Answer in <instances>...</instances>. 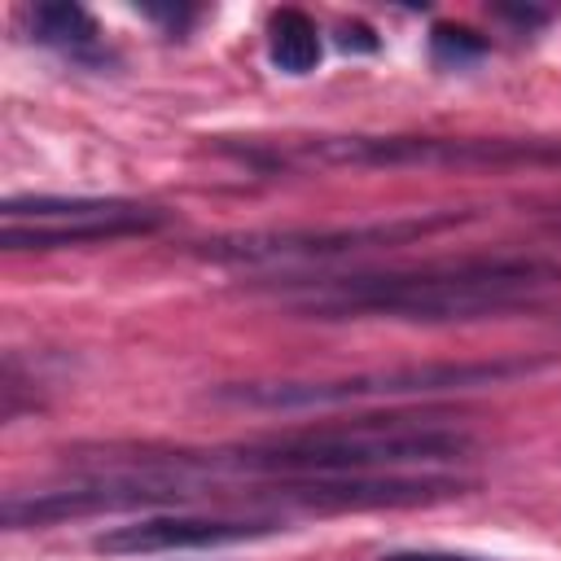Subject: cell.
Listing matches in <instances>:
<instances>
[{"instance_id": "cell-3", "label": "cell", "mask_w": 561, "mask_h": 561, "mask_svg": "<svg viewBox=\"0 0 561 561\" xmlns=\"http://www.w3.org/2000/svg\"><path fill=\"white\" fill-rule=\"evenodd\" d=\"M548 368L543 355H495V359H438V364H399L373 368L351 377H320V381H232L215 386V403L232 408H267V412H298V408H342V403H377V399H425V394H465L482 386H508Z\"/></svg>"}, {"instance_id": "cell-7", "label": "cell", "mask_w": 561, "mask_h": 561, "mask_svg": "<svg viewBox=\"0 0 561 561\" xmlns=\"http://www.w3.org/2000/svg\"><path fill=\"white\" fill-rule=\"evenodd\" d=\"M469 482L447 473H337V478H276L267 495L298 508H394V504H434L460 495Z\"/></svg>"}, {"instance_id": "cell-15", "label": "cell", "mask_w": 561, "mask_h": 561, "mask_svg": "<svg viewBox=\"0 0 561 561\" xmlns=\"http://www.w3.org/2000/svg\"><path fill=\"white\" fill-rule=\"evenodd\" d=\"M552 228H557V232H561V219H557V224H552Z\"/></svg>"}, {"instance_id": "cell-14", "label": "cell", "mask_w": 561, "mask_h": 561, "mask_svg": "<svg viewBox=\"0 0 561 561\" xmlns=\"http://www.w3.org/2000/svg\"><path fill=\"white\" fill-rule=\"evenodd\" d=\"M381 561H486V557H469V552H386Z\"/></svg>"}, {"instance_id": "cell-8", "label": "cell", "mask_w": 561, "mask_h": 561, "mask_svg": "<svg viewBox=\"0 0 561 561\" xmlns=\"http://www.w3.org/2000/svg\"><path fill=\"white\" fill-rule=\"evenodd\" d=\"M280 530V517H197V513H158L127 526H114L92 539L96 552L110 557H149V552H180V548H224L250 543Z\"/></svg>"}, {"instance_id": "cell-4", "label": "cell", "mask_w": 561, "mask_h": 561, "mask_svg": "<svg viewBox=\"0 0 561 561\" xmlns=\"http://www.w3.org/2000/svg\"><path fill=\"white\" fill-rule=\"evenodd\" d=\"M259 167H561V136H311L272 153H241Z\"/></svg>"}, {"instance_id": "cell-5", "label": "cell", "mask_w": 561, "mask_h": 561, "mask_svg": "<svg viewBox=\"0 0 561 561\" xmlns=\"http://www.w3.org/2000/svg\"><path fill=\"white\" fill-rule=\"evenodd\" d=\"M167 224V210L140 206L127 197H4L0 206V245L4 250H66L118 237H145Z\"/></svg>"}, {"instance_id": "cell-1", "label": "cell", "mask_w": 561, "mask_h": 561, "mask_svg": "<svg viewBox=\"0 0 561 561\" xmlns=\"http://www.w3.org/2000/svg\"><path fill=\"white\" fill-rule=\"evenodd\" d=\"M561 280V263L526 254L486 259H434L416 267L302 276L289 289V307L311 320L390 316V320H469L526 302L535 289Z\"/></svg>"}, {"instance_id": "cell-9", "label": "cell", "mask_w": 561, "mask_h": 561, "mask_svg": "<svg viewBox=\"0 0 561 561\" xmlns=\"http://www.w3.org/2000/svg\"><path fill=\"white\" fill-rule=\"evenodd\" d=\"M184 491L171 482H140V473L127 478H101L88 486H61V491H39V495H9L4 500V526H48L66 517H88V513H123V508H145V504H167L180 500Z\"/></svg>"}, {"instance_id": "cell-11", "label": "cell", "mask_w": 561, "mask_h": 561, "mask_svg": "<svg viewBox=\"0 0 561 561\" xmlns=\"http://www.w3.org/2000/svg\"><path fill=\"white\" fill-rule=\"evenodd\" d=\"M31 26H35V39L39 44H53V48H61V53H75V57H88V53H96V22H92V13L83 9V4H70V0H61V4H39L35 13H31Z\"/></svg>"}, {"instance_id": "cell-6", "label": "cell", "mask_w": 561, "mask_h": 561, "mask_svg": "<svg viewBox=\"0 0 561 561\" xmlns=\"http://www.w3.org/2000/svg\"><path fill=\"white\" fill-rule=\"evenodd\" d=\"M469 215L443 210V215H416V219H381V224H342V228H285V232H245V237H219L206 241L202 254L215 263H320L342 259L373 245H403L443 228L465 224Z\"/></svg>"}, {"instance_id": "cell-2", "label": "cell", "mask_w": 561, "mask_h": 561, "mask_svg": "<svg viewBox=\"0 0 561 561\" xmlns=\"http://www.w3.org/2000/svg\"><path fill=\"white\" fill-rule=\"evenodd\" d=\"M473 438L456 425H438L430 416H359L337 430H302L232 451L210 456H175V460H140L149 473L175 469H232V473H267V478H337V473H386L408 465H443L460 460Z\"/></svg>"}, {"instance_id": "cell-10", "label": "cell", "mask_w": 561, "mask_h": 561, "mask_svg": "<svg viewBox=\"0 0 561 561\" xmlns=\"http://www.w3.org/2000/svg\"><path fill=\"white\" fill-rule=\"evenodd\" d=\"M267 57L285 75H307L320 61V31L302 9H276L267 22Z\"/></svg>"}, {"instance_id": "cell-12", "label": "cell", "mask_w": 561, "mask_h": 561, "mask_svg": "<svg viewBox=\"0 0 561 561\" xmlns=\"http://www.w3.org/2000/svg\"><path fill=\"white\" fill-rule=\"evenodd\" d=\"M430 48H434V61H443V66H465V61H473V57L486 53V39L473 35L469 26H434Z\"/></svg>"}, {"instance_id": "cell-13", "label": "cell", "mask_w": 561, "mask_h": 561, "mask_svg": "<svg viewBox=\"0 0 561 561\" xmlns=\"http://www.w3.org/2000/svg\"><path fill=\"white\" fill-rule=\"evenodd\" d=\"M337 44H342V48H359V53H373V48H377V39H373V31H368L364 22H351V26H342Z\"/></svg>"}]
</instances>
